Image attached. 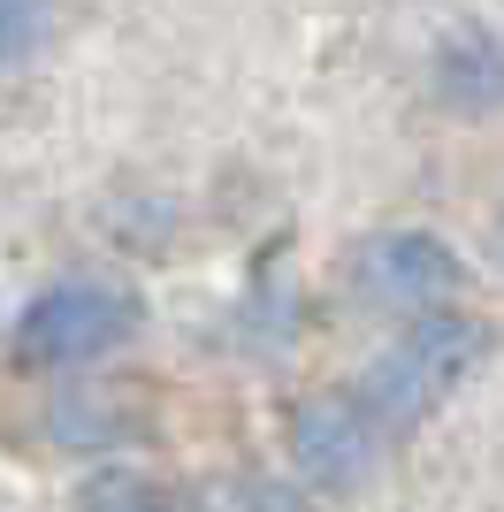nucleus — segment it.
I'll return each instance as SVG.
<instances>
[{"mask_svg": "<svg viewBox=\"0 0 504 512\" xmlns=\"http://www.w3.org/2000/svg\"><path fill=\"white\" fill-rule=\"evenodd\" d=\"M482 352H489V329L474 314H451V306L413 314L405 337L390 344L352 390H329V398H306V406H298V421H291L298 467L314 474V482H329V490L367 482V474L482 367Z\"/></svg>", "mask_w": 504, "mask_h": 512, "instance_id": "f257e3e1", "label": "nucleus"}, {"mask_svg": "<svg viewBox=\"0 0 504 512\" xmlns=\"http://www.w3.org/2000/svg\"><path fill=\"white\" fill-rule=\"evenodd\" d=\"M459 276H466L459 253H451L443 237H428V230H382V237H367L352 253V291L375 306V314H398V321L443 306L459 291Z\"/></svg>", "mask_w": 504, "mask_h": 512, "instance_id": "f03ea898", "label": "nucleus"}, {"mask_svg": "<svg viewBox=\"0 0 504 512\" xmlns=\"http://www.w3.org/2000/svg\"><path fill=\"white\" fill-rule=\"evenodd\" d=\"M130 329H138V314H130L123 291H107V283H54L46 299H31V314L16 329V352L69 367V360H100L107 344H123Z\"/></svg>", "mask_w": 504, "mask_h": 512, "instance_id": "7ed1b4c3", "label": "nucleus"}, {"mask_svg": "<svg viewBox=\"0 0 504 512\" xmlns=\"http://www.w3.org/2000/svg\"><path fill=\"white\" fill-rule=\"evenodd\" d=\"M436 92L443 107H459V115H489V107H504V39L497 31H451V39L436 46Z\"/></svg>", "mask_w": 504, "mask_h": 512, "instance_id": "20e7f679", "label": "nucleus"}, {"mask_svg": "<svg viewBox=\"0 0 504 512\" xmlns=\"http://www.w3.org/2000/svg\"><path fill=\"white\" fill-rule=\"evenodd\" d=\"M46 46V0H0V69H23Z\"/></svg>", "mask_w": 504, "mask_h": 512, "instance_id": "39448f33", "label": "nucleus"}, {"mask_svg": "<svg viewBox=\"0 0 504 512\" xmlns=\"http://www.w3.org/2000/svg\"><path fill=\"white\" fill-rule=\"evenodd\" d=\"M497 253H504V222H497Z\"/></svg>", "mask_w": 504, "mask_h": 512, "instance_id": "423d86ee", "label": "nucleus"}]
</instances>
